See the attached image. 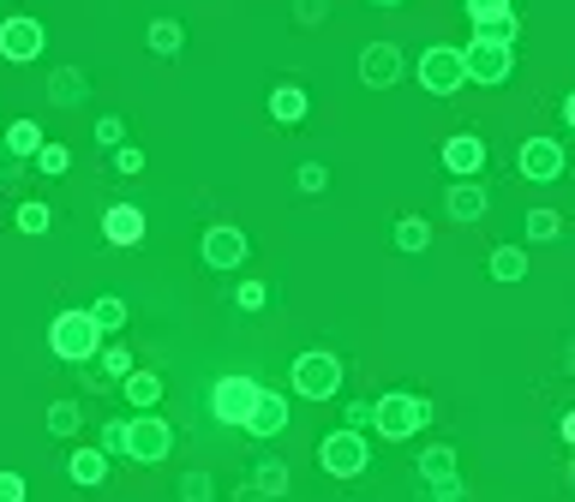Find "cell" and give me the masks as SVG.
Returning <instances> with one entry per match:
<instances>
[{"mask_svg": "<svg viewBox=\"0 0 575 502\" xmlns=\"http://www.w3.org/2000/svg\"><path fill=\"white\" fill-rule=\"evenodd\" d=\"M102 448H108V455H126V419L102 424Z\"/></svg>", "mask_w": 575, "mask_h": 502, "instance_id": "cell-41", "label": "cell"}, {"mask_svg": "<svg viewBox=\"0 0 575 502\" xmlns=\"http://www.w3.org/2000/svg\"><path fill=\"white\" fill-rule=\"evenodd\" d=\"M342 359L330 353V347H312V353H300L294 359V395L300 401H336V389H342Z\"/></svg>", "mask_w": 575, "mask_h": 502, "instance_id": "cell-3", "label": "cell"}, {"mask_svg": "<svg viewBox=\"0 0 575 502\" xmlns=\"http://www.w3.org/2000/svg\"><path fill=\"white\" fill-rule=\"evenodd\" d=\"M43 144H48V138H43V126H36V120H7V150L19 162H31Z\"/></svg>", "mask_w": 575, "mask_h": 502, "instance_id": "cell-24", "label": "cell"}, {"mask_svg": "<svg viewBox=\"0 0 575 502\" xmlns=\"http://www.w3.org/2000/svg\"><path fill=\"white\" fill-rule=\"evenodd\" d=\"M564 479H570V491H575V455H570V467H564Z\"/></svg>", "mask_w": 575, "mask_h": 502, "instance_id": "cell-47", "label": "cell"}, {"mask_svg": "<svg viewBox=\"0 0 575 502\" xmlns=\"http://www.w3.org/2000/svg\"><path fill=\"white\" fill-rule=\"evenodd\" d=\"M198 257L210 269H240L252 257V240L240 234L234 222H216V227H204V240H198Z\"/></svg>", "mask_w": 575, "mask_h": 502, "instance_id": "cell-12", "label": "cell"}, {"mask_svg": "<svg viewBox=\"0 0 575 502\" xmlns=\"http://www.w3.org/2000/svg\"><path fill=\"white\" fill-rule=\"evenodd\" d=\"M36 174H48V179H60V174H67V167H72V150L67 144H43V150H36Z\"/></svg>", "mask_w": 575, "mask_h": 502, "instance_id": "cell-32", "label": "cell"}, {"mask_svg": "<svg viewBox=\"0 0 575 502\" xmlns=\"http://www.w3.org/2000/svg\"><path fill=\"white\" fill-rule=\"evenodd\" d=\"M366 431H354V424H342V431H330L324 443H318V467L330 472V479H360L366 472Z\"/></svg>", "mask_w": 575, "mask_h": 502, "instance_id": "cell-7", "label": "cell"}, {"mask_svg": "<svg viewBox=\"0 0 575 502\" xmlns=\"http://www.w3.org/2000/svg\"><path fill=\"white\" fill-rule=\"evenodd\" d=\"M79 424H84L79 401H55L48 407V436H79Z\"/></svg>", "mask_w": 575, "mask_h": 502, "instance_id": "cell-30", "label": "cell"}, {"mask_svg": "<svg viewBox=\"0 0 575 502\" xmlns=\"http://www.w3.org/2000/svg\"><path fill=\"white\" fill-rule=\"evenodd\" d=\"M145 43H150V55L174 60V55H181V48H186V24H181V19H150Z\"/></svg>", "mask_w": 575, "mask_h": 502, "instance_id": "cell-20", "label": "cell"}, {"mask_svg": "<svg viewBox=\"0 0 575 502\" xmlns=\"http://www.w3.org/2000/svg\"><path fill=\"white\" fill-rule=\"evenodd\" d=\"M492 281H528V252L521 246H497L492 252Z\"/></svg>", "mask_w": 575, "mask_h": 502, "instance_id": "cell-27", "label": "cell"}, {"mask_svg": "<svg viewBox=\"0 0 575 502\" xmlns=\"http://www.w3.org/2000/svg\"><path fill=\"white\" fill-rule=\"evenodd\" d=\"M181 497L186 502H210L216 497V479H210V472H181Z\"/></svg>", "mask_w": 575, "mask_h": 502, "instance_id": "cell-36", "label": "cell"}, {"mask_svg": "<svg viewBox=\"0 0 575 502\" xmlns=\"http://www.w3.org/2000/svg\"><path fill=\"white\" fill-rule=\"evenodd\" d=\"M557 234H564V215L557 210H528V240L533 246H552Z\"/></svg>", "mask_w": 575, "mask_h": 502, "instance_id": "cell-28", "label": "cell"}, {"mask_svg": "<svg viewBox=\"0 0 575 502\" xmlns=\"http://www.w3.org/2000/svg\"><path fill=\"white\" fill-rule=\"evenodd\" d=\"M414 472H419V485H426L438 502H462V497H468L462 472H456V448H450V443H432L426 455L414 460Z\"/></svg>", "mask_w": 575, "mask_h": 502, "instance_id": "cell-10", "label": "cell"}, {"mask_svg": "<svg viewBox=\"0 0 575 502\" xmlns=\"http://www.w3.org/2000/svg\"><path fill=\"white\" fill-rule=\"evenodd\" d=\"M114 174H126V179L145 174V150H138V144H120V150H114Z\"/></svg>", "mask_w": 575, "mask_h": 502, "instance_id": "cell-38", "label": "cell"}, {"mask_svg": "<svg viewBox=\"0 0 575 502\" xmlns=\"http://www.w3.org/2000/svg\"><path fill=\"white\" fill-rule=\"evenodd\" d=\"M306 114H312V96H306L300 84H276L271 90V120L276 126H300Z\"/></svg>", "mask_w": 575, "mask_h": 502, "instance_id": "cell-19", "label": "cell"}, {"mask_svg": "<svg viewBox=\"0 0 575 502\" xmlns=\"http://www.w3.org/2000/svg\"><path fill=\"white\" fill-rule=\"evenodd\" d=\"M43 48H48L43 19H31V12H12V19H0V60H12V67H31V60H43Z\"/></svg>", "mask_w": 575, "mask_h": 502, "instance_id": "cell-8", "label": "cell"}, {"mask_svg": "<svg viewBox=\"0 0 575 502\" xmlns=\"http://www.w3.org/2000/svg\"><path fill=\"white\" fill-rule=\"evenodd\" d=\"M426 246H432V222H426V215H402V222H395V252L419 257Z\"/></svg>", "mask_w": 575, "mask_h": 502, "instance_id": "cell-25", "label": "cell"}, {"mask_svg": "<svg viewBox=\"0 0 575 502\" xmlns=\"http://www.w3.org/2000/svg\"><path fill=\"white\" fill-rule=\"evenodd\" d=\"M564 126H570V132H575V90H570V96H564Z\"/></svg>", "mask_w": 575, "mask_h": 502, "instance_id": "cell-46", "label": "cell"}, {"mask_svg": "<svg viewBox=\"0 0 575 502\" xmlns=\"http://www.w3.org/2000/svg\"><path fill=\"white\" fill-rule=\"evenodd\" d=\"M120 389H126V401H133L138 413L162 401V377H157V371H138V365H133V371H126V377H120Z\"/></svg>", "mask_w": 575, "mask_h": 502, "instance_id": "cell-23", "label": "cell"}, {"mask_svg": "<svg viewBox=\"0 0 575 502\" xmlns=\"http://www.w3.org/2000/svg\"><path fill=\"white\" fill-rule=\"evenodd\" d=\"M133 365H138V359H133V347H102V353H96V371H91L84 383H91V389H102V383H120Z\"/></svg>", "mask_w": 575, "mask_h": 502, "instance_id": "cell-22", "label": "cell"}, {"mask_svg": "<svg viewBox=\"0 0 575 502\" xmlns=\"http://www.w3.org/2000/svg\"><path fill=\"white\" fill-rule=\"evenodd\" d=\"M96 144L102 150H120L126 144V120H120V114H102V120H96Z\"/></svg>", "mask_w": 575, "mask_h": 502, "instance_id": "cell-37", "label": "cell"}, {"mask_svg": "<svg viewBox=\"0 0 575 502\" xmlns=\"http://www.w3.org/2000/svg\"><path fill=\"white\" fill-rule=\"evenodd\" d=\"M84 96H91L84 67H55L48 72V102H55V108H84Z\"/></svg>", "mask_w": 575, "mask_h": 502, "instance_id": "cell-18", "label": "cell"}, {"mask_svg": "<svg viewBox=\"0 0 575 502\" xmlns=\"http://www.w3.org/2000/svg\"><path fill=\"white\" fill-rule=\"evenodd\" d=\"M174 455V424L162 419V413H138V419H126V460H138V467H162V460Z\"/></svg>", "mask_w": 575, "mask_h": 502, "instance_id": "cell-4", "label": "cell"}, {"mask_svg": "<svg viewBox=\"0 0 575 502\" xmlns=\"http://www.w3.org/2000/svg\"><path fill=\"white\" fill-rule=\"evenodd\" d=\"M91 317H96V324H102V335L126 329V300H120V293H102V300L91 305Z\"/></svg>", "mask_w": 575, "mask_h": 502, "instance_id": "cell-29", "label": "cell"}, {"mask_svg": "<svg viewBox=\"0 0 575 502\" xmlns=\"http://www.w3.org/2000/svg\"><path fill=\"white\" fill-rule=\"evenodd\" d=\"M462 12H468L474 24H485V19H504V12H509V0H462Z\"/></svg>", "mask_w": 575, "mask_h": 502, "instance_id": "cell-39", "label": "cell"}, {"mask_svg": "<svg viewBox=\"0 0 575 502\" xmlns=\"http://www.w3.org/2000/svg\"><path fill=\"white\" fill-rule=\"evenodd\" d=\"M557 431H564V443L575 448V413H564V424H557Z\"/></svg>", "mask_w": 575, "mask_h": 502, "instance_id": "cell-45", "label": "cell"}, {"mask_svg": "<svg viewBox=\"0 0 575 502\" xmlns=\"http://www.w3.org/2000/svg\"><path fill=\"white\" fill-rule=\"evenodd\" d=\"M294 19H300L306 31H312V24H324V19H330V0H294Z\"/></svg>", "mask_w": 575, "mask_h": 502, "instance_id": "cell-40", "label": "cell"}, {"mask_svg": "<svg viewBox=\"0 0 575 502\" xmlns=\"http://www.w3.org/2000/svg\"><path fill=\"white\" fill-rule=\"evenodd\" d=\"M294 186H300L306 198H318V191L330 186V167L324 162H300V167H294Z\"/></svg>", "mask_w": 575, "mask_h": 502, "instance_id": "cell-33", "label": "cell"}, {"mask_svg": "<svg viewBox=\"0 0 575 502\" xmlns=\"http://www.w3.org/2000/svg\"><path fill=\"white\" fill-rule=\"evenodd\" d=\"M12 179H19V156H12L7 144H0V186H12Z\"/></svg>", "mask_w": 575, "mask_h": 502, "instance_id": "cell-44", "label": "cell"}, {"mask_svg": "<svg viewBox=\"0 0 575 502\" xmlns=\"http://www.w3.org/2000/svg\"><path fill=\"white\" fill-rule=\"evenodd\" d=\"M258 389H264V383H258V377H240V371L216 377V383H210V419H216V424H246L252 401H258Z\"/></svg>", "mask_w": 575, "mask_h": 502, "instance_id": "cell-9", "label": "cell"}, {"mask_svg": "<svg viewBox=\"0 0 575 502\" xmlns=\"http://www.w3.org/2000/svg\"><path fill=\"white\" fill-rule=\"evenodd\" d=\"M24 491H31V485H24L19 472H0V502H24Z\"/></svg>", "mask_w": 575, "mask_h": 502, "instance_id": "cell-42", "label": "cell"}, {"mask_svg": "<svg viewBox=\"0 0 575 502\" xmlns=\"http://www.w3.org/2000/svg\"><path fill=\"white\" fill-rule=\"evenodd\" d=\"M444 210H450L456 222H480V215L492 210V191L480 186V174H474V179H456L450 198H444Z\"/></svg>", "mask_w": 575, "mask_h": 502, "instance_id": "cell-17", "label": "cell"}, {"mask_svg": "<svg viewBox=\"0 0 575 502\" xmlns=\"http://www.w3.org/2000/svg\"><path fill=\"white\" fill-rule=\"evenodd\" d=\"M444 167H450L456 179H474L480 167H485V138H474V132L444 138Z\"/></svg>", "mask_w": 575, "mask_h": 502, "instance_id": "cell-15", "label": "cell"}, {"mask_svg": "<svg viewBox=\"0 0 575 502\" xmlns=\"http://www.w3.org/2000/svg\"><path fill=\"white\" fill-rule=\"evenodd\" d=\"M48 353L67 359V365H91L102 353V324L91 317V305H84V312H55V324H48Z\"/></svg>", "mask_w": 575, "mask_h": 502, "instance_id": "cell-1", "label": "cell"}, {"mask_svg": "<svg viewBox=\"0 0 575 502\" xmlns=\"http://www.w3.org/2000/svg\"><path fill=\"white\" fill-rule=\"evenodd\" d=\"M67 479L72 485H102V479H108V448H72Z\"/></svg>", "mask_w": 575, "mask_h": 502, "instance_id": "cell-21", "label": "cell"}, {"mask_svg": "<svg viewBox=\"0 0 575 502\" xmlns=\"http://www.w3.org/2000/svg\"><path fill=\"white\" fill-rule=\"evenodd\" d=\"M432 413L438 407L419 401V395H383V401H372V431L383 443H407V436H419L432 424Z\"/></svg>", "mask_w": 575, "mask_h": 502, "instance_id": "cell-2", "label": "cell"}, {"mask_svg": "<svg viewBox=\"0 0 575 502\" xmlns=\"http://www.w3.org/2000/svg\"><path fill=\"white\" fill-rule=\"evenodd\" d=\"M240 431H246V436H258V443L283 436V431H288V395L258 389V401H252V413H246V424H240Z\"/></svg>", "mask_w": 575, "mask_h": 502, "instance_id": "cell-14", "label": "cell"}, {"mask_svg": "<svg viewBox=\"0 0 575 502\" xmlns=\"http://www.w3.org/2000/svg\"><path fill=\"white\" fill-rule=\"evenodd\" d=\"M564 144L557 138H521V150H516V174L528 179V186H552V179H564Z\"/></svg>", "mask_w": 575, "mask_h": 502, "instance_id": "cell-11", "label": "cell"}, {"mask_svg": "<svg viewBox=\"0 0 575 502\" xmlns=\"http://www.w3.org/2000/svg\"><path fill=\"white\" fill-rule=\"evenodd\" d=\"M360 84L366 90L402 84V48H395V43H366L360 48Z\"/></svg>", "mask_w": 575, "mask_h": 502, "instance_id": "cell-13", "label": "cell"}, {"mask_svg": "<svg viewBox=\"0 0 575 502\" xmlns=\"http://www.w3.org/2000/svg\"><path fill=\"white\" fill-rule=\"evenodd\" d=\"M414 79H419V90H432V96H456V90L468 84V60H462V48L432 43L426 55H419Z\"/></svg>", "mask_w": 575, "mask_h": 502, "instance_id": "cell-6", "label": "cell"}, {"mask_svg": "<svg viewBox=\"0 0 575 502\" xmlns=\"http://www.w3.org/2000/svg\"><path fill=\"white\" fill-rule=\"evenodd\" d=\"M462 60H468V84L497 90V84H509V72H516V43H492V36H474V43L462 48Z\"/></svg>", "mask_w": 575, "mask_h": 502, "instance_id": "cell-5", "label": "cell"}, {"mask_svg": "<svg viewBox=\"0 0 575 502\" xmlns=\"http://www.w3.org/2000/svg\"><path fill=\"white\" fill-rule=\"evenodd\" d=\"M234 305H240V312H264V305H271V288H264V281H240Z\"/></svg>", "mask_w": 575, "mask_h": 502, "instance_id": "cell-35", "label": "cell"}, {"mask_svg": "<svg viewBox=\"0 0 575 502\" xmlns=\"http://www.w3.org/2000/svg\"><path fill=\"white\" fill-rule=\"evenodd\" d=\"M12 222H19V234H48V227H55V210H48V203H19V215H12Z\"/></svg>", "mask_w": 575, "mask_h": 502, "instance_id": "cell-31", "label": "cell"}, {"mask_svg": "<svg viewBox=\"0 0 575 502\" xmlns=\"http://www.w3.org/2000/svg\"><path fill=\"white\" fill-rule=\"evenodd\" d=\"M372 7H402V0H372Z\"/></svg>", "mask_w": 575, "mask_h": 502, "instance_id": "cell-48", "label": "cell"}, {"mask_svg": "<svg viewBox=\"0 0 575 502\" xmlns=\"http://www.w3.org/2000/svg\"><path fill=\"white\" fill-rule=\"evenodd\" d=\"M348 424L354 431H366V424H372V401H348Z\"/></svg>", "mask_w": 575, "mask_h": 502, "instance_id": "cell-43", "label": "cell"}, {"mask_svg": "<svg viewBox=\"0 0 575 502\" xmlns=\"http://www.w3.org/2000/svg\"><path fill=\"white\" fill-rule=\"evenodd\" d=\"M570 371H575V347H570Z\"/></svg>", "mask_w": 575, "mask_h": 502, "instance_id": "cell-49", "label": "cell"}, {"mask_svg": "<svg viewBox=\"0 0 575 502\" xmlns=\"http://www.w3.org/2000/svg\"><path fill=\"white\" fill-rule=\"evenodd\" d=\"M474 36H492V43H516V36H521V19H516V12H504V19H485V24H474Z\"/></svg>", "mask_w": 575, "mask_h": 502, "instance_id": "cell-34", "label": "cell"}, {"mask_svg": "<svg viewBox=\"0 0 575 502\" xmlns=\"http://www.w3.org/2000/svg\"><path fill=\"white\" fill-rule=\"evenodd\" d=\"M102 240H108V246H138V240H145V210H138V203H108Z\"/></svg>", "mask_w": 575, "mask_h": 502, "instance_id": "cell-16", "label": "cell"}, {"mask_svg": "<svg viewBox=\"0 0 575 502\" xmlns=\"http://www.w3.org/2000/svg\"><path fill=\"white\" fill-rule=\"evenodd\" d=\"M288 467H283V460H258V467H252V491H258V497H288Z\"/></svg>", "mask_w": 575, "mask_h": 502, "instance_id": "cell-26", "label": "cell"}]
</instances>
